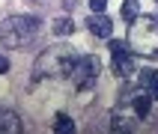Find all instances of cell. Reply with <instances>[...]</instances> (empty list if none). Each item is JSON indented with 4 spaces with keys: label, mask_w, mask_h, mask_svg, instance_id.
<instances>
[{
    "label": "cell",
    "mask_w": 158,
    "mask_h": 134,
    "mask_svg": "<svg viewBox=\"0 0 158 134\" xmlns=\"http://www.w3.org/2000/svg\"><path fill=\"white\" fill-rule=\"evenodd\" d=\"M54 33H57V36L75 33V21H72V18H57V21H54Z\"/></svg>",
    "instance_id": "12"
},
{
    "label": "cell",
    "mask_w": 158,
    "mask_h": 134,
    "mask_svg": "<svg viewBox=\"0 0 158 134\" xmlns=\"http://www.w3.org/2000/svg\"><path fill=\"white\" fill-rule=\"evenodd\" d=\"M36 3H45V0H36Z\"/></svg>",
    "instance_id": "16"
},
{
    "label": "cell",
    "mask_w": 158,
    "mask_h": 134,
    "mask_svg": "<svg viewBox=\"0 0 158 134\" xmlns=\"http://www.w3.org/2000/svg\"><path fill=\"white\" fill-rule=\"evenodd\" d=\"M89 6H93V12H105V6H107V0H89Z\"/></svg>",
    "instance_id": "14"
},
{
    "label": "cell",
    "mask_w": 158,
    "mask_h": 134,
    "mask_svg": "<svg viewBox=\"0 0 158 134\" xmlns=\"http://www.w3.org/2000/svg\"><path fill=\"white\" fill-rule=\"evenodd\" d=\"M54 134H75V122L69 113H57L54 116Z\"/></svg>",
    "instance_id": "9"
},
{
    "label": "cell",
    "mask_w": 158,
    "mask_h": 134,
    "mask_svg": "<svg viewBox=\"0 0 158 134\" xmlns=\"http://www.w3.org/2000/svg\"><path fill=\"white\" fill-rule=\"evenodd\" d=\"M42 21L33 15H12L0 24V42L6 48H21V45L33 42L36 36L42 33Z\"/></svg>",
    "instance_id": "1"
},
{
    "label": "cell",
    "mask_w": 158,
    "mask_h": 134,
    "mask_svg": "<svg viewBox=\"0 0 158 134\" xmlns=\"http://www.w3.org/2000/svg\"><path fill=\"white\" fill-rule=\"evenodd\" d=\"M143 83L149 87V98H158V71H143Z\"/></svg>",
    "instance_id": "13"
},
{
    "label": "cell",
    "mask_w": 158,
    "mask_h": 134,
    "mask_svg": "<svg viewBox=\"0 0 158 134\" xmlns=\"http://www.w3.org/2000/svg\"><path fill=\"white\" fill-rule=\"evenodd\" d=\"M110 134H137V119L125 113H116L114 122H110Z\"/></svg>",
    "instance_id": "8"
},
{
    "label": "cell",
    "mask_w": 158,
    "mask_h": 134,
    "mask_svg": "<svg viewBox=\"0 0 158 134\" xmlns=\"http://www.w3.org/2000/svg\"><path fill=\"white\" fill-rule=\"evenodd\" d=\"M128 48H131L134 54L146 57V60L158 57V21L152 15H143V18H137V21H131Z\"/></svg>",
    "instance_id": "2"
},
{
    "label": "cell",
    "mask_w": 158,
    "mask_h": 134,
    "mask_svg": "<svg viewBox=\"0 0 158 134\" xmlns=\"http://www.w3.org/2000/svg\"><path fill=\"white\" fill-rule=\"evenodd\" d=\"M98 57H78V63H75V69H72L69 78L78 83V89H89L93 87V80L98 78Z\"/></svg>",
    "instance_id": "4"
},
{
    "label": "cell",
    "mask_w": 158,
    "mask_h": 134,
    "mask_svg": "<svg viewBox=\"0 0 158 134\" xmlns=\"http://www.w3.org/2000/svg\"><path fill=\"white\" fill-rule=\"evenodd\" d=\"M24 125H21V116L15 110H3L0 113V134H21Z\"/></svg>",
    "instance_id": "7"
},
{
    "label": "cell",
    "mask_w": 158,
    "mask_h": 134,
    "mask_svg": "<svg viewBox=\"0 0 158 134\" xmlns=\"http://www.w3.org/2000/svg\"><path fill=\"white\" fill-rule=\"evenodd\" d=\"M75 63H78V54L72 48L54 45L45 54H39V60H36V80L39 78H54V75H72Z\"/></svg>",
    "instance_id": "3"
},
{
    "label": "cell",
    "mask_w": 158,
    "mask_h": 134,
    "mask_svg": "<svg viewBox=\"0 0 158 134\" xmlns=\"http://www.w3.org/2000/svg\"><path fill=\"white\" fill-rule=\"evenodd\" d=\"M6 71H9V60L0 54V75H6Z\"/></svg>",
    "instance_id": "15"
},
{
    "label": "cell",
    "mask_w": 158,
    "mask_h": 134,
    "mask_svg": "<svg viewBox=\"0 0 158 134\" xmlns=\"http://www.w3.org/2000/svg\"><path fill=\"white\" fill-rule=\"evenodd\" d=\"M149 107H152L149 92H143V95L134 98V116H137V119H146V116H149Z\"/></svg>",
    "instance_id": "10"
},
{
    "label": "cell",
    "mask_w": 158,
    "mask_h": 134,
    "mask_svg": "<svg viewBox=\"0 0 158 134\" xmlns=\"http://www.w3.org/2000/svg\"><path fill=\"white\" fill-rule=\"evenodd\" d=\"M155 3H158V0H155Z\"/></svg>",
    "instance_id": "17"
},
{
    "label": "cell",
    "mask_w": 158,
    "mask_h": 134,
    "mask_svg": "<svg viewBox=\"0 0 158 134\" xmlns=\"http://www.w3.org/2000/svg\"><path fill=\"white\" fill-rule=\"evenodd\" d=\"M87 27H89V33L96 36V39H110V33H114V21L105 15V12H93L89 15V21H87Z\"/></svg>",
    "instance_id": "6"
},
{
    "label": "cell",
    "mask_w": 158,
    "mask_h": 134,
    "mask_svg": "<svg viewBox=\"0 0 158 134\" xmlns=\"http://www.w3.org/2000/svg\"><path fill=\"white\" fill-rule=\"evenodd\" d=\"M110 57H114V71L119 78H128L134 71V60H131V54H128V48H125V42L110 39Z\"/></svg>",
    "instance_id": "5"
},
{
    "label": "cell",
    "mask_w": 158,
    "mask_h": 134,
    "mask_svg": "<svg viewBox=\"0 0 158 134\" xmlns=\"http://www.w3.org/2000/svg\"><path fill=\"white\" fill-rule=\"evenodd\" d=\"M119 15H123V21H137V15H140V6H137V0H125L123 9H119Z\"/></svg>",
    "instance_id": "11"
}]
</instances>
